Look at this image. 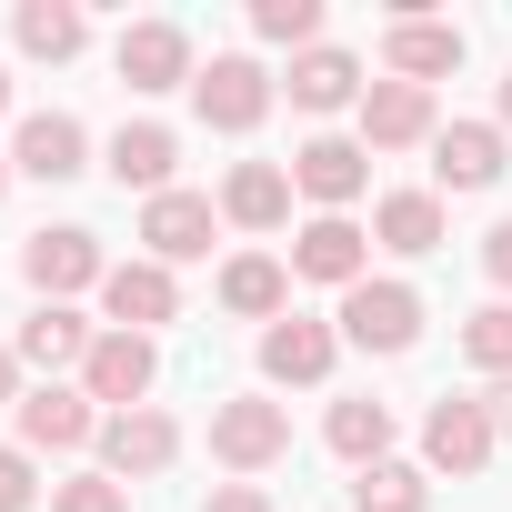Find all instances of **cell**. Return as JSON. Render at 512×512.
I'll list each match as a JSON object with an SVG mask.
<instances>
[{
    "instance_id": "6da1fadb",
    "label": "cell",
    "mask_w": 512,
    "mask_h": 512,
    "mask_svg": "<svg viewBox=\"0 0 512 512\" xmlns=\"http://www.w3.org/2000/svg\"><path fill=\"white\" fill-rule=\"evenodd\" d=\"M21 282H31L41 302L101 292V282H111V251H101V231H81V221H41V231L21 241Z\"/></svg>"
},
{
    "instance_id": "7a4b0ae2",
    "label": "cell",
    "mask_w": 512,
    "mask_h": 512,
    "mask_svg": "<svg viewBox=\"0 0 512 512\" xmlns=\"http://www.w3.org/2000/svg\"><path fill=\"white\" fill-rule=\"evenodd\" d=\"M282 452H292V412H282L272 392L211 402V462H221V472H272Z\"/></svg>"
},
{
    "instance_id": "3957f363",
    "label": "cell",
    "mask_w": 512,
    "mask_h": 512,
    "mask_svg": "<svg viewBox=\"0 0 512 512\" xmlns=\"http://www.w3.org/2000/svg\"><path fill=\"white\" fill-rule=\"evenodd\" d=\"M492 452H502V432H492L482 392H442V402L422 412V472L472 482V472H492Z\"/></svg>"
},
{
    "instance_id": "277c9868",
    "label": "cell",
    "mask_w": 512,
    "mask_h": 512,
    "mask_svg": "<svg viewBox=\"0 0 512 512\" xmlns=\"http://www.w3.org/2000/svg\"><path fill=\"white\" fill-rule=\"evenodd\" d=\"M332 332H342L352 352H412V342H422V292H412V282H352L342 312H332Z\"/></svg>"
},
{
    "instance_id": "5b68a950",
    "label": "cell",
    "mask_w": 512,
    "mask_h": 512,
    "mask_svg": "<svg viewBox=\"0 0 512 512\" xmlns=\"http://www.w3.org/2000/svg\"><path fill=\"white\" fill-rule=\"evenodd\" d=\"M11 422H21V452H101V422H111V412H101L81 382H31Z\"/></svg>"
},
{
    "instance_id": "8992f818",
    "label": "cell",
    "mask_w": 512,
    "mask_h": 512,
    "mask_svg": "<svg viewBox=\"0 0 512 512\" xmlns=\"http://www.w3.org/2000/svg\"><path fill=\"white\" fill-rule=\"evenodd\" d=\"M191 111L211 121V131H262V111H272V71L251 61V51H211L201 61V81H191Z\"/></svg>"
},
{
    "instance_id": "52a82bcc",
    "label": "cell",
    "mask_w": 512,
    "mask_h": 512,
    "mask_svg": "<svg viewBox=\"0 0 512 512\" xmlns=\"http://www.w3.org/2000/svg\"><path fill=\"white\" fill-rule=\"evenodd\" d=\"M151 382H161V342H151V332H111V322H101V342H91V362H81V392H91L101 412H141V402H151Z\"/></svg>"
},
{
    "instance_id": "ba28073f",
    "label": "cell",
    "mask_w": 512,
    "mask_h": 512,
    "mask_svg": "<svg viewBox=\"0 0 512 512\" xmlns=\"http://www.w3.org/2000/svg\"><path fill=\"white\" fill-rule=\"evenodd\" d=\"M292 282H332V292L372 282V231H362L352 211H312V221L292 231Z\"/></svg>"
},
{
    "instance_id": "9c48e42d",
    "label": "cell",
    "mask_w": 512,
    "mask_h": 512,
    "mask_svg": "<svg viewBox=\"0 0 512 512\" xmlns=\"http://www.w3.org/2000/svg\"><path fill=\"white\" fill-rule=\"evenodd\" d=\"M111 71L151 101V91H191L201 81V61H191V31L181 21H131L121 41H111Z\"/></svg>"
},
{
    "instance_id": "30bf717a",
    "label": "cell",
    "mask_w": 512,
    "mask_h": 512,
    "mask_svg": "<svg viewBox=\"0 0 512 512\" xmlns=\"http://www.w3.org/2000/svg\"><path fill=\"white\" fill-rule=\"evenodd\" d=\"M292 191L322 201V211H352V201L372 191V151H362V131H312V141L292 151Z\"/></svg>"
},
{
    "instance_id": "8fae6325",
    "label": "cell",
    "mask_w": 512,
    "mask_h": 512,
    "mask_svg": "<svg viewBox=\"0 0 512 512\" xmlns=\"http://www.w3.org/2000/svg\"><path fill=\"white\" fill-rule=\"evenodd\" d=\"M171 462H181V422H171L161 402L101 422V472H111V482H161Z\"/></svg>"
},
{
    "instance_id": "7c38bea8",
    "label": "cell",
    "mask_w": 512,
    "mask_h": 512,
    "mask_svg": "<svg viewBox=\"0 0 512 512\" xmlns=\"http://www.w3.org/2000/svg\"><path fill=\"white\" fill-rule=\"evenodd\" d=\"M512 171V131L502 121H442L432 131V191H492Z\"/></svg>"
},
{
    "instance_id": "4fadbf2b",
    "label": "cell",
    "mask_w": 512,
    "mask_h": 512,
    "mask_svg": "<svg viewBox=\"0 0 512 512\" xmlns=\"http://www.w3.org/2000/svg\"><path fill=\"white\" fill-rule=\"evenodd\" d=\"M211 231H221V201H201V191H161V201H141V262L181 272V262H201V251H211Z\"/></svg>"
},
{
    "instance_id": "5bb4252c",
    "label": "cell",
    "mask_w": 512,
    "mask_h": 512,
    "mask_svg": "<svg viewBox=\"0 0 512 512\" xmlns=\"http://www.w3.org/2000/svg\"><path fill=\"white\" fill-rule=\"evenodd\" d=\"M332 362H342V332H332V322H312V312H282V322L262 332V382H282V392L332 382Z\"/></svg>"
},
{
    "instance_id": "9a60e30c",
    "label": "cell",
    "mask_w": 512,
    "mask_h": 512,
    "mask_svg": "<svg viewBox=\"0 0 512 512\" xmlns=\"http://www.w3.org/2000/svg\"><path fill=\"white\" fill-rule=\"evenodd\" d=\"M462 71V31L452 21H422V11H392V31H382V81H452Z\"/></svg>"
},
{
    "instance_id": "2e32d148",
    "label": "cell",
    "mask_w": 512,
    "mask_h": 512,
    "mask_svg": "<svg viewBox=\"0 0 512 512\" xmlns=\"http://www.w3.org/2000/svg\"><path fill=\"white\" fill-rule=\"evenodd\" d=\"M11 171H21V181H81V171H91V131H81L71 111H21Z\"/></svg>"
},
{
    "instance_id": "e0dca14e",
    "label": "cell",
    "mask_w": 512,
    "mask_h": 512,
    "mask_svg": "<svg viewBox=\"0 0 512 512\" xmlns=\"http://www.w3.org/2000/svg\"><path fill=\"white\" fill-rule=\"evenodd\" d=\"M432 131H442V111H432L422 81H372L362 91V151H422Z\"/></svg>"
},
{
    "instance_id": "ac0fdd59",
    "label": "cell",
    "mask_w": 512,
    "mask_h": 512,
    "mask_svg": "<svg viewBox=\"0 0 512 512\" xmlns=\"http://www.w3.org/2000/svg\"><path fill=\"white\" fill-rule=\"evenodd\" d=\"M101 171H111L121 191L161 201V191H171V171H181V131H171V121H121V131H111V151H101Z\"/></svg>"
},
{
    "instance_id": "d6986e66",
    "label": "cell",
    "mask_w": 512,
    "mask_h": 512,
    "mask_svg": "<svg viewBox=\"0 0 512 512\" xmlns=\"http://www.w3.org/2000/svg\"><path fill=\"white\" fill-rule=\"evenodd\" d=\"M101 312H111V332H161V322H181V282L161 262H111Z\"/></svg>"
},
{
    "instance_id": "ffe728a7",
    "label": "cell",
    "mask_w": 512,
    "mask_h": 512,
    "mask_svg": "<svg viewBox=\"0 0 512 512\" xmlns=\"http://www.w3.org/2000/svg\"><path fill=\"white\" fill-rule=\"evenodd\" d=\"M221 312L272 332L292 312V262H272V251H231V262H221Z\"/></svg>"
},
{
    "instance_id": "44dd1931",
    "label": "cell",
    "mask_w": 512,
    "mask_h": 512,
    "mask_svg": "<svg viewBox=\"0 0 512 512\" xmlns=\"http://www.w3.org/2000/svg\"><path fill=\"white\" fill-rule=\"evenodd\" d=\"M91 342H101V332H91L71 302H31V322H21V342H11V352H21L31 372H51V382H61V372H81V362H91Z\"/></svg>"
},
{
    "instance_id": "7402d4cb",
    "label": "cell",
    "mask_w": 512,
    "mask_h": 512,
    "mask_svg": "<svg viewBox=\"0 0 512 512\" xmlns=\"http://www.w3.org/2000/svg\"><path fill=\"white\" fill-rule=\"evenodd\" d=\"M11 41H21V61H81L91 51V11H81V0H21V11H11Z\"/></svg>"
},
{
    "instance_id": "603a6c76",
    "label": "cell",
    "mask_w": 512,
    "mask_h": 512,
    "mask_svg": "<svg viewBox=\"0 0 512 512\" xmlns=\"http://www.w3.org/2000/svg\"><path fill=\"white\" fill-rule=\"evenodd\" d=\"M362 91H372V81H362V61H352V51H332V41L292 61V111H312V121H332V111H362Z\"/></svg>"
},
{
    "instance_id": "cb8c5ba5",
    "label": "cell",
    "mask_w": 512,
    "mask_h": 512,
    "mask_svg": "<svg viewBox=\"0 0 512 512\" xmlns=\"http://www.w3.org/2000/svg\"><path fill=\"white\" fill-rule=\"evenodd\" d=\"M221 221H241V231H282V221H292V171H282V161H231Z\"/></svg>"
},
{
    "instance_id": "d4e9b609",
    "label": "cell",
    "mask_w": 512,
    "mask_h": 512,
    "mask_svg": "<svg viewBox=\"0 0 512 512\" xmlns=\"http://www.w3.org/2000/svg\"><path fill=\"white\" fill-rule=\"evenodd\" d=\"M442 191H382L372 201V241L382 251H402V262H422V251H442Z\"/></svg>"
},
{
    "instance_id": "484cf974",
    "label": "cell",
    "mask_w": 512,
    "mask_h": 512,
    "mask_svg": "<svg viewBox=\"0 0 512 512\" xmlns=\"http://www.w3.org/2000/svg\"><path fill=\"white\" fill-rule=\"evenodd\" d=\"M322 442L352 462V472H372V462H392V402H372V392H352V402H332L322 412Z\"/></svg>"
},
{
    "instance_id": "4316f807",
    "label": "cell",
    "mask_w": 512,
    "mask_h": 512,
    "mask_svg": "<svg viewBox=\"0 0 512 512\" xmlns=\"http://www.w3.org/2000/svg\"><path fill=\"white\" fill-rule=\"evenodd\" d=\"M352 512H432V472L422 462H372V472H352Z\"/></svg>"
},
{
    "instance_id": "83f0119b",
    "label": "cell",
    "mask_w": 512,
    "mask_h": 512,
    "mask_svg": "<svg viewBox=\"0 0 512 512\" xmlns=\"http://www.w3.org/2000/svg\"><path fill=\"white\" fill-rule=\"evenodd\" d=\"M251 31L302 61V51H322V0H251Z\"/></svg>"
},
{
    "instance_id": "f1b7e54d",
    "label": "cell",
    "mask_w": 512,
    "mask_h": 512,
    "mask_svg": "<svg viewBox=\"0 0 512 512\" xmlns=\"http://www.w3.org/2000/svg\"><path fill=\"white\" fill-rule=\"evenodd\" d=\"M462 362L492 372V382H512V302H482V312L462 322Z\"/></svg>"
},
{
    "instance_id": "f546056e",
    "label": "cell",
    "mask_w": 512,
    "mask_h": 512,
    "mask_svg": "<svg viewBox=\"0 0 512 512\" xmlns=\"http://www.w3.org/2000/svg\"><path fill=\"white\" fill-rule=\"evenodd\" d=\"M51 512H131V482H111V472H71V482H51Z\"/></svg>"
},
{
    "instance_id": "4dcf8cb0",
    "label": "cell",
    "mask_w": 512,
    "mask_h": 512,
    "mask_svg": "<svg viewBox=\"0 0 512 512\" xmlns=\"http://www.w3.org/2000/svg\"><path fill=\"white\" fill-rule=\"evenodd\" d=\"M31 502H51V482L31 472V452H21V442H0V512H31Z\"/></svg>"
},
{
    "instance_id": "1f68e13d",
    "label": "cell",
    "mask_w": 512,
    "mask_h": 512,
    "mask_svg": "<svg viewBox=\"0 0 512 512\" xmlns=\"http://www.w3.org/2000/svg\"><path fill=\"white\" fill-rule=\"evenodd\" d=\"M482 282H492V292H512V221H492V231H482Z\"/></svg>"
},
{
    "instance_id": "d6a6232c",
    "label": "cell",
    "mask_w": 512,
    "mask_h": 512,
    "mask_svg": "<svg viewBox=\"0 0 512 512\" xmlns=\"http://www.w3.org/2000/svg\"><path fill=\"white\" fill-rule=\"evenodd\" d=\"M201 512H282V502H272V492H262V482H221V492H211V502H201Z\"/></svg>"
},
{
    "instance_id": "836d02e7",
    "label": "cell",
    "mask_w": 512,
    "mask_h": 512,
    "mask_svg": "<svg viewBox=\"0 0 512 512\" xmlns=\"http://www.w3.org/2000/svg\"><path fill=\"white\" fill-rule=\"evenodd\" d=\"M0 412H21V352L0 342Z\"/></svg>"
},
{
    "instance_id": "e575fe53",
    "label": "cell",
    "mask_w": 512,
    "mask_h": 512,
    "mask_svg": "<svg viewBox=\"0 0 512 512\" xmlns=\"http://www.w3.org/2000/svg\"><path fill=\"white\" fill-rule=\"evenodd\" d=\"M482 412H492V432L512 442V382H492V392H482Z\"/></svg>"
},
{
    "instance_id": "d590c367",
    "label": "cell",
    "mask_w": 512,
    "mask_h": 512,
    "mask_svg": "<svg viewBox=\"0 0 512 512\" xmlns=\"http://www.w3.org/2000/svg\"><path fill=\"white\" fill-rule=\"evenodd\" d=\"M492 121H502V131H512V81H502V111H492Z\"/></svg>"
},
{
    "instance_id": "8d00e7d4",
    "label": "cell",
    "mask_w": 512,
    "mask_h": 512,
    "mask_svg": "<svg viewBox=\"0 0 512 512\" xmlns=\"http://www.w3.org/2000/svg\"><path fill=\"white\" fill-rule=\"evenodd\" d=\"M0 191H11V151H0Z\"/></svg>"
},
{
    "instance_id": "74e56055",
    "label": "cell",
    "mask_w": 512,
    "mask_h": 512,
    "mask_svg": "<svg viewBox=\"0 0 512 512\" xmlns=\"http://www.w3.org/2000/svg\"><path fill=\"white\" fill-rule=\"evenodd\" d=\"M0 111H11V71H0Z\"/></svg>"
}]
</instances>
